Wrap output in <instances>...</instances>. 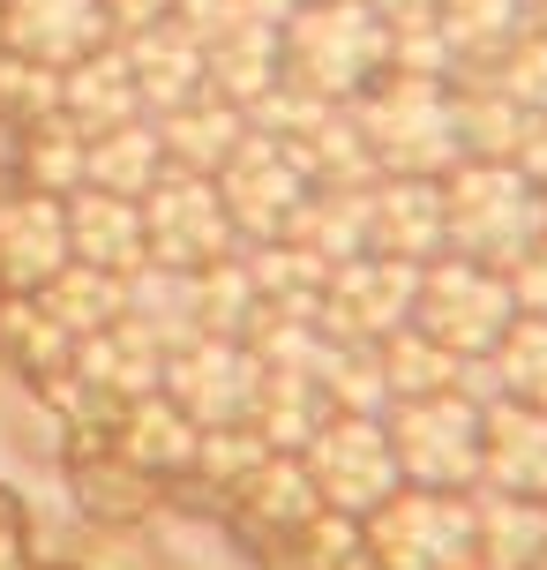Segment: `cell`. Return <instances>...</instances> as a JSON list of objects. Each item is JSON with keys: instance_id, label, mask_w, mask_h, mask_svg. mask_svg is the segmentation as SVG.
Here are the masks:
<instances>
[{"instance_id": "30bf717a", "label": "cell", "mask_w": 547, "mask_h": 570, "mask_svg": "<svg viewBox=\"0 0 547 570\" xmlns=\"http://www.w3.org/2000/svg\"><path fill=\"white\" fill-rule=\"evenodd\" d=\"M210 180H218V196H226L232 226L256 233V240H286V226L300 218V203H308V173H300V158H292L278 136H262V128H248L240 150H232Z\"/></svg>"}, {"instance_id": "83f0119b", "label": "cell", "mask_w": 547, "mask_h": 570, "mask_svg": "<svg viewBox=\"0 0 547 570\" xmlns=\"http://www.w3.org/2000/svg\"><path fill=\"white\" fill-rule=\"evenodd\" d=\"M106 16H113V30H143L158 16H173V0H106Z\"/></svg>"}, {"instance_id": "9c48e42d", "label": "cell", "mask_w": 547, "mask_h": 570, "mask_svg": "<svg viewBox=\"0 0 547 570\" xmlns=\"http://www.w3.org/2000/svg\"><path fill=\"white\" fill-rule=\"evenodd\" d=\"M158 391H166L196 428H232L240 413H256V399H262V361H256V345L202 338L196 331L180 353H166Z\"/></svg>"}, {"instance_id": "8fae6325", "label": "cell", "mask_w": 547, "mask_h": 570, "mask_svg": "<svg viewBox=\"0 0 547 570\" xmlns=\"http://www.w3.org/2000/svg\"><path fill=\"white\" fill-rule=\"evenodd\" d=\"M412 293H420V263H398V256H352L322 278V331L330 338H352V345H375L412 323Z\"/></svg>"}, {"instance_id": "2e32d148", "label": "cell", "mask_w": 547, "mask_h": 570, "mask_svg": "<svg viewBox=\"0 0 547 570\" xmlns=\"http://www.w3.org/2000/svg\"><path fill=\"white\" fill-rule=\"evenodd\" d=\"M480 473L503 495H547V413L518 399H495L480 413Z\"/></svg>"}, {"instance_id": "9a60e30c", "label": "cell", "mask_w": 547, "mask_h": 570, "mask_svg": "<svg viewBox=\"0 0 547 570\" xmlns=\"http://www.w3.org/2000/svg\"><path fill=\"white\" fill-rule=\"evenodd\" d=\"M68 248H76V263L113 271V278L143 271V263H150V248H143V203H136V196H106V188H76V196H68Z\"/></svg>"}, {"instance_id": "7402d4cb", "label": "cell", "mask_w": 547, "mask_h": 570, "mask_svg": "<svg viewBox=\"0 0 547 570\" xmlns=\"http://www.w3.org/2000/svg\"><path fill=\"white\" fill-rule=\"evenodd\" d=\"M120 285H128V278H113V271L68 263L53 285H38V308L53 315L68 338H90V331H106V323L120 315Z\"/></svg>"}, {"instance_id": "7a4b0ae2", "label": "cell", "mask_w": 547, "mask_h": 570, "mask_svg": "<svg viewBox=\"0 0 547 570\" xmlns=\"http://www.w3.org/2000/svg\"><path fill=\"white\" fill-rule=\"evenodd\" d=\"M352 128L368 142V158L382 173H450L465 158L458 142V98L442 76H405V68H382L360 98H352Z\"/></svg>"}, {"instance_id": "d4e9b609", "label": "cell", "mask_w": 547, "mask_h": 570, "mask_svg": "<svg viewBox=\"0 0 547 570\" xmlns=\"http://www.w3.org/2000/svg\"><path fill=\"white\" fill-rule=\"evenodd\" d=\"M495 383H503V399L518 405H540L547 413V315H518L503 338H495Z\"/></svg>"}, {"instance_id": "cb8c5ba5", "label": "cell", "mask_w": 547, "mask_h": 570, "mask_svg": "<svg viewBox=\"0 0 547 570\" xmlns=\"http://www.w3.org/2000/svg\"><path fill=\"white\" fill-rule=\"evenodd\" d=\"M196 435H202V428L188 421L166 391H143V399L128 405V435H120V451L136 458V465H188V458H196Z\"/></svg>"}, {"instance_id": "d6986e66", "label": "cell", "mask_w": 547, "mask_h": 570, "mask_svg": "<svg viewBox=\"0 0 547 570\" xmlns=\"http://www.w3.org/2000/svg\"><path fill=\"white\" fill-rule=\"evenodd\" d=\"M240 136H248V114L232 98H218V90H202V98H188V106H173L158 120V142H166L173 173H218L240 150Z\"/></svg>"}, {"instance_id": "4fadbf2b", "label": "cell", "mask_w": 547, "mask_h": 570, "mask_svg": "<svg viewBox=\"0 0 547 570\" xmlns=\"http://www.w3.org/2000/svg\"><path fill=\"white\" fill-rule=\"evenodd\" d=\"M106 30H113L106 0H0V38L46 68H76L106 46Z\"/></svg>"}, {"instance_id": "52a82bcc", "label": "cell", "mask_w": 547, "mask_h": 570, "mask_svg": "<svg viewBox=\"0 0 547 570\" xmlns=\"http://www.w3.org/2000/svg\"><path fill=\"white\" fill-rule=\"evenodd\" d=\"M368 541L382 570H458L473 556V503H458L450 488H412L368 511Z\"/></svg>"}, {"instance_id": "5bb4252c", "label": "cell", "mask_w": 547, "mask_h": 570, "mask_svg": "<svg viewBox=\"0 0 547 570\" xmlns=\"http://www.w3.org/2000/svg\"><path fill=\"white\" fill-rule=\"evenodd\" d=\"M68 263H76V248H68V203L46 196V188L0 203V278L38 293V285H53Z\"/></svg>"}, {"instance_id": "ac0fdd59", "label": "cell", "mask_w": 547, "mask_h": 570, "mask_svg": "<svg viewBox=\"0 0 547 570\" xmlns=\"http://www.w3.org/2000/svg\"><path fill=\"white\" fill-rule=\"evenodd\" d=\"M202 76H210L218 98H232V106L248 114L262 90L286 76V68H278V23H262V16L240 8L226 30H210V38H202Z\"/></svg>"}, {"instance_id": "4316f807", "label": "cell", "mask_w": 547, "mask_h": 570, "mask_svg": "<svg viewBox=\"0 0 547 570\" xmlns=\"http://www.w3.org/2000/svg\"><path fill=\"white\" fill-rule=\"evenodd\" d=\"M375 16H382V30L398 38V30H428L435 16H442V0H368Z\"/></svg>"}, {"instance_id": "6da1fadb", "label": "cell", "mask_w": 547, "mask_h": 570, "mask_svg": "<svg viewBox=\"0 0 547 570\" xmlns=\"http://www.w3.org/2000/svg\"><path fill=\"white\" fill-rule=\"evenodd\" d=\"M278 68H286V83L316 90L330 106H352L390 68V30L368 0H300L278 23Z\"/></svg>"}, {"instance_id": "603a6c76", "label": "cell", "mask_w": 547, "mask_h": 570, "mask_svg": "<svg viewBox=\"0 0 547 570\" xmlns=\"http://www.w3.org/2000/svg\"><path fill=\"white\" fill-rule=\"evenodd\" d=\"M435 23L458 46V60H495L510 38L533 30V0H442Z\"/></svg>"}, {"instance_id": "484cf974", "label": "cell", "mask_w": 547, "mask_h": 570, "mask_svg": "<svg viewBox=\"0 0 547 570\" xmlns=\"http://www.w3.org/2000/svg\"><path fill=\"white\" fill-rule=\"evenodd\" d=\"M480 76H488L503 98H518L525 114H547V30H525V38H510L495 60H480Z\"/></svg>"}, {"instance_id": "e0dca14e", "label": "cell", "mask_w": 547, "mask_h": 570, "mask_svg": "<svg viewBox=\"0 0 547 570\" xmlns=\"http://www.w3.org/2000/svg\"><path fill=\"white\" fill-rule=\"evenodd\" d=\"M120 53H128V76H136V90H143V106H158V114H173V106H188V98L210 90V76H202V46L173 23V16L128 30Z\"/></svg>"}, {"instance_id": "7c38bea8", "label": "cell", "mask_w": 547, "mask_h": 570, "mask_svg": "<svg viewBox=\"0 0 547 570\" xmlns=\"http://www.w3.org/2000/svg\"><path fill=\"white\" fill-rule=\"evenodd\" d=\"M368 248L398 263H435L450 256V218H442V180L420 173H390L368 188Z\"/></svg>"}, {"instance_id": "8992f818", "label": "cell", "mask_w": 547, "mask_h": 570, "mask_svg": "<svg viewBox=\"0 0 547 570\" xmlns=\"http://www.w3.org/2000/svg\"><path fill=\"white\" fill-rule=\"evenodd\" d=\"M390 451H398V473L412 488H465V481H480V405L465 399V391L398 399Z\"/></svg>"}, {"instance_id": "44dd1931", "label": "cell", "mask_w": 547, "mask_h": 570, "mask_svg": "<svg viewBox=\"0 0 547 570\" xmlns=\"http://www.w3.org/2000/svg\"><path fill=\"white\" fill-rule=\"evenodd\" d=\"M166 173V142L150 120H120V128H98L83 136V188H106V196H136L143 203Z\"/></svg>"}, {"instance_id": "ba28073f", "label": "cell", "mask_w": 547, "mask_h": 570, "mask_svg": "<svg viewBox=\"0 0 547 570\" xmlns=\"http://www.w3.org/2000/svg\"><path fill=\"white\" fill-rule=\"evenodd\" d=\"M143 248L158 271H202L232 248V210L218 196L210 173H158V188L143 196Z\"/></svg>"}, {"instance_id": "5b68a950", "label": "cell", "mask_w": 547, "mask_h": 570, "mask_svg": "<svg viewBox=\"0 0 547 570\" xmlns=\"http://www.w3.org/2000/svg\"><path fill=\"white\" fill-rule=\"evenodd\" d=\"M308 458V481L338 518H368L375 503L398 495V451H390V428L375 413H322V428L300 443Z\"/></svg>"}, {"instance_id": "3957f363", "label": "cell", "mask_w": 547, "mask_h": 570, "mask_svg": "<svg viewBox=\"0 0 547 570\" xmlns=\"http://www.w3.org/2000/svg\"><path fill=\"white\" fill-rule=\"evenodd\" d=\"M442 218H450V256L495 271H510L533 240H547V196L510 158H458L442 188Z\"/></svg>"}, {"instance_id": "277c9868", "label": "cell", "mask_w": 547, "mask_h": 570, "mask_svg": "<svg viewBox=\"0 0 547 570\" xmlns=\"http://www.w3.org/2000/svg\"><path fill=\"white\" fill-rule=\"evenodd\" d=\"M518 323V301H510V278L495 263L473 256H435L420 263V293H412V331H428L442 353H495V338Z\"/></svg>"}, {"instance_id": "ffe728a7", "label": "cell", "mask_w": 547, "mask_h": 570, "mask_svg": "<svg viewBox=\"0 0 547 570\" xmlns=\"http://www.w3.org/2000/svg\"><path fill=\"white\" fill-rule=\"evenodd\" d=\"M60 114L76 120L83 136H98V128H120V120L143 114V90H136V76H128V53H83L76 68H60Z\"/></svg>"}]
</instances>
